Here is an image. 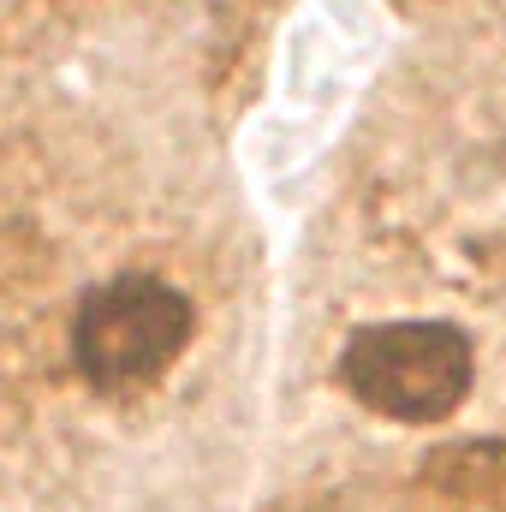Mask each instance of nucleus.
<instances>
[{"instance_id":"nucleus-1","label":"nucleus","mask_w":506,"mask_h":512,"mask_svg":"<svg viewBox=\"0 0 506 512\" xmlns=\"http://www.w3.org/2000/svg\"><path fill=\"white\" fill-rule=\"evenodd\" d=\"M477 352L453 322H376L340 352L346 393L393 423H441L465 405Z\"/></svg>"},{"instance_id":"nucleus-2","label":"nucleus","mask_w":506,"mask_h":512,"mask_svg":"<svg viewBox=\"0 0 506 512\" xmlns=\"http://www.w3.org/2000/svg\"><path fill=\"white\" fill-rule=\"evenodd\" d=\"M197 328V310L179 286L155 274H114L102 280L72 316V358L84 382L102 393H131L173 370Z\"/></svg>"}]
</instances>
